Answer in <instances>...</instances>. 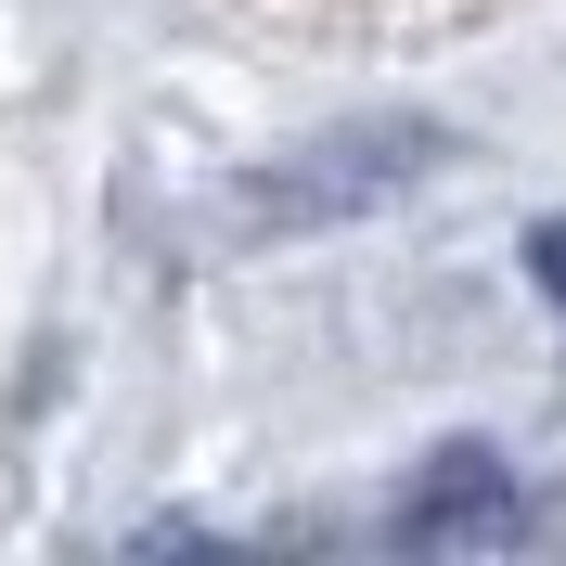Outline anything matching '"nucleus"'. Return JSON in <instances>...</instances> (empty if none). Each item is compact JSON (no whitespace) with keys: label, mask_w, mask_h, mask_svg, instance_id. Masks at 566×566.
I'll use <instances>...</instances> for the list:
<instances>
[{"label":"nucleus","mask_w":566,"mask_h":566,"mask_svg":"<svg viewBox=\"0 0 566 566\" xmlns=\"http://www.w3.org/2000/svg\"><path fill=\"white\" fill-rule=\"evenodd\" d=\"M424 168H438V129H335V142H310L296 168H271L245 207L271 219V232H310V219H348V207L412 193Z\"/></svg>","instance_id":"f257e3e1"},{"label":"nucleus","mask_w":566,"mask_h":566,"mask_svg":"<svg viewBox=\"0 0 566 566\" xmlns=\"http://www.w3.org/2000/svg\"><path fill=\"white\" fill-rule=\"evenodd\" d=\"M515 515V490L490 476V451H438V476H424L412 502H399V541H451V528H502Z\"/></svg>","instance_id":"f03ea898"},{"label":"nucleus","mask_w":566,"mask_h":566,"mask_svg":"<svg viewBox=\"0 0 566 566\" xmlns=\"http://www.w3.org/2000/svg\"><path fill=\"white\" fill-rule=\"evenodd\" d=\"M528 271H541V296L566 310V219H554V232H528Z\"/></svg>","instance_id":"7ed1b4c3"}]
</instances>
